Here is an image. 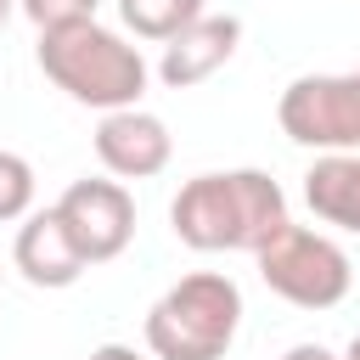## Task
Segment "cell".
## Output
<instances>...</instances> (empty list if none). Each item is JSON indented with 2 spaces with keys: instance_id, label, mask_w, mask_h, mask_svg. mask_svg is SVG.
<instances>
[{
  "instance_id": "cell-13",
  "label": "cell",
  "mask_w": 360,
  "mask_h": 360,
  "mask_svg": "<svg viewBox=\"0 0 360 360\" xmlns=\"http://www.w3.org/2000/svg\"><path fill=\"white\" fill-rule=\"evenodd\" d=\"M17 6L39 34H51V28H68V22H90L101 0H17Z\"/></svg>"
},
{
  "instance_id": "cell-10",
  "label": "cell",
  "mask_w": 360,
  "mask_h": 360,
  "mask_svg": "<svg viewBox=\"0 0 360 360\" xmlns=\"http://www.w3.org/2000/svg\"><path fill=\"white\" fill-rule=\"evenodd\" d=\"M304 202L315 219L360 236V152H321L304 174Z\"/></svg>"
},
{
  "instance_id": "cell-4",
  "label": "cell",
  "mask_w": 360,
  "mask_h": 360,
  "mask_svg": "<svg viewBox=\"0 0 360 360\" xmlns=\"http://www.w3.org/2000/svg\"><path fill=\"white\" fill-rule=\"evenodd\" d=\"M253 259H259V281H264L276 298L298 304V309H332V304H343L349 287H354L349 253H343L326 231H309V225H287V231H281L276 242H264Z\"/></svg>"
},
{
  "instance_id": "cell-11",
  "label": "cell",
  "mask_w": 360,
  "mask_h": 360,
  "mask_svg": "<svg viewBox=\"0 0 360 360\" xmlns=\"http://www.w3.org/2000/svg\"><path fill=\"white\" fill-rule=\"evenodd\" d=\"M118 17L135 39H158L169 45L174 34H186L202 17V0H118Z\"/></svg>"
},
{
  "instance_id": "cell-2",
  "label": "cell",
  "mask_w": 360,
  "mask_h": 360,
  "mask_svg": "<svg viewBox=\"0 0 360 360\" xmlns=\"http://www.w3.org/2000/svg\"><path fill=\"white\" fill-rule=\"evenodd\" d=\"M39 73L79 107H96V112H124V107H141L146 96V56L101 28L96 17L90 22H68V28H51L39 34Z\"/></svg>"
},
{
  "instance_id": "cell-1",
  "label": "cell",
  "mask_w": 360,
  "mask_h": 360,
  "mask_svg": "<svg viewBox=\"0 0 360 360\" xmlns=\"http://www.w3.org/2000/svg\"><path fill=\"white\" fill-rule=\"evenodd\" d=\"M169 225L197 253H259L292 219H287V191L264 169H214V174H191L174 191Z\"/></svg>"
},
{
  "instance_id": "cell-16",
  "label": "cell",
  "mask_w": 360,
  "mask_h": 360,
  "mask_svg": "<svg viewBox=\"0 0 360 360\" xmlns=\"http://www.w3.org/2000/svg\"><path fill=\"white\" fill-rule=\"evenodd\" d=\"M11 11H17V0H0V28L11 22Z\"/></svg>"
},
{
  "instance_id": "cell-8",
  "label": "cell",
  "mask_w": 360,
  "mask_h": 360,
  "mask_svg": "<svg viewBox=\"0 0 360 360\" xmlns=\"http://www.w3.org/2000/svg\"><path fill=\"white\" fill-rule=\"evenodd\" d=\"M236 45H242V17H231V11H202L186 34H174V39L163 45L158 79H163L169 90H191V84L214 79V73L236 56Z\"/></svg>"
},
{
  "instance_id": "cell-15",
  "label": "cell",
  "mask_w": 360,
  "mask_h": 360,
  "mask_svg": "<svg viewBox=\"0 0 360 360\" xmlns=\"http://www.w3.org/2000/svg\"><path fill=\"white\" fill-rule=\"evenodd\" d=\"M90 360H141V354L124 349V343H101V349H90Z\"/></svg>"
},
{
  "instance_id": "cell-3",
  "label": "cell",
  "mask_w": 360,
  "mask_h": 360,
  "mask_svg": "<svg viewBox=\"0 0 360 360\" xmlns=\"http://www.w3.org/2000/svg\"><path fill=\"white\" fill-rule=\"evenodd\" d=\"M236 326L242 287L225 270H191L146 309V349L152 360H225Z\"/></svg>"
},
{
  "instance_id": "cell-12",
  "label": "cell",
  "mask_w": 360,
  "mask_h": 360,
  "mask_svg": "<svg viewBox=\"0 0 360 360\" xmlns=\"http://www.w3.org/2000/svg\"><path fill=\"white\" fill-rule=\"evenodd\" d=\"M28 208H34V163L22 152L0 146V225L6 219H28Z\"/></svg>"
},
{
  "instance_id": "cell-7",
  "label": "cell",
  "mask_w": 360,
  "mask_h": 360,
  "mask_svg": "<svg viewBox=\"0 0 360 360\" xmlns=\"http://www.w3.org/2000/svg\"><path fill=\"white\" fill-rule=\"evenodd\" d=\"M96 158H101V169L118 174V180H152V174L169 169L174 135H169V124H163L158 112H146V107L101 112V124H96Z\"/></svg>"
},
{
  "instance_id": "cell-17",
  "label": "cell",
  "mask_w": 360,
  "mask_h": 360,
  "mask_svg": "<svg viewBox=\"0 0 360 360\" xmlns=\"http://www.w3.org/2000/svg\"><path fill=\"white\" fill-rule=\"evenodd\" d=\"M343 360H360V332L349 338V349H343Z\"/></svg>"
},
{
  "instance_id": "cell-14",
  "label": "cell",
  "mask_w": 360,
  "mask_h": 360,
  "mask_svg": "<svg viewBox=\"0 0 360 360\" xmlns=\"http://www.w3.org/2000/svg\"><path fill=\"white\" fill-rule=\"evenodd\" d=\"M281 360H343V354H332L326 343H292V349H287Z\"/></svg>"
},
{
  "instance_id": "cell-5",
  "label": "cell",
  "mask_w": 360,
  "mask_h": 360,
  "mask_svg": "<svg viewBox=\"0 0 360 360\" xmlns=\"http://www.w3.org/2000/svg\"><path fill=\"white\" fill-rule=\"evenodd\" d=\"M276 124L309 152H360V68L292 79L276 101Z\"/></svg>"
},
{
  "instance_id": "cell-9",
  "label": "cell",
  "mask_w": 360,
  "mask_h": 360,
  "mask_svg": "<svg viewBox=\"0 0 360 360\" xmlns=\"http://www.w3.org/2000/svg\"><path fill=\"white\" fill-rule=\"evenodd\" d=\"M11 259H17V270H22V281H28V287H73V281L90 270V264H84V253H79V242L68 236V225H62V214H56V208H39V214H28V219H22Z\"/></svg>"
},
{
  "instance_id": "cell-6",
  "label": "cell",
  "mask_w": 360,
  "mask_h": 360,
  "mask_svg": "<svg viewBox=\"0 0 360 360\" xmlns=\"http://www.w3.org/2000/svg\"><path fill=\"white\" fill-rule=\"evenodd\" d=\"M56 214L68 225V236L79 242L84 264H107L129 248L135 236V197L124 191V180H73L56 197Z\"/></svg>"
}]
</instances>
